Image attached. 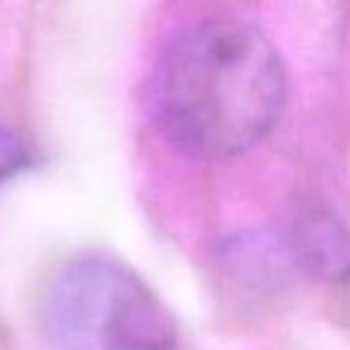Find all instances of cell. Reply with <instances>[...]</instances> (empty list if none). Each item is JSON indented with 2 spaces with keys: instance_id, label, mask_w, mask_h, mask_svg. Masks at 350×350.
I'll use <instances>...</instances> for the list:
<instances>
[{
  "instance_id": "6da1fadb",
  "label": "cell",
  "mask_w": 350,
  "mask_h": 350,
  "mask_svg": "<svg viewBox=\"0 0 350 350\" xmlns=\"http://www.w3.org/2000/svg\"><path fill=\"white\" fill-rule=\"evenodd\" d=\"M288 77L269 36L243 20L180 29L151 72L149 111L178 154L224 161L257 146L286 106Z\"/></svg>"
},
{
  "instance_id": "7a4b0ae2",
  "label": "cell",
  "mask_w": 350,
  "mask_h": 350,
  "mask_svg": "<svg viewBox=\"0 0 350 350\" xmlns=\"http://www.w3.org/2000/svg\"><path fill=\"white\" fill-rule=\"evenodd\" d=\"M58 350H178L163 302L132 269L111 257H79L55 278L46 305Z\"/></svg>"
},
{
  "instance_id": "3957f363",
  "label": "cell",
  "mask_w": 350,
  "mask_h": 350,
  "mask_svg": "<svg viewBox=\"0 0 350 350\" xmlns=\"http://www.w3.org/2000/svg\"><path fill=\"white\" fill-rule=\"evenodd\" d=\"M286 240L300 273L321 281L350 278V230L331 211H300Z\"/></svg>"
},
{
  "instance_id": "277c9868",
  "label": "cell",
  "mask_w": 350,
  "mask_h": 350,
  "mask_svg": "<svg viewBox=\"0 0 350 350\" xmlns=\"http://www.w3.org/2000/svg\"><path fill=\"white\" fill-rule=\"evenodd\" d=\"M224 262L228 271L245 286L278 291L297 276V264L286 235L254 233L226 243Z\"/></svg>"
},
{
  "instance_id": "5b68a950",
  "label": "cell",
  "mask_w": 350,
  "mask_h": 350,
  "mask_svg": "<svg viewBox=\"0 0 350 350\" xmlns=\"http://www.w3.org/2000/svg\"><path fill=\"white\" fill-rule=\"evenodd\" d=\"M22 159V146L15 144V139H3L0 137V178L8 170L15 168V163H20Z\"/></svg>"
}]
</instances>
